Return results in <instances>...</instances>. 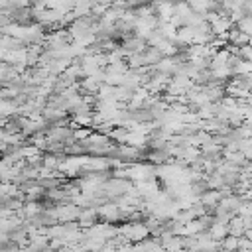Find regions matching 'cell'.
I'll list each match as a JSON object with an SVG mask.
<instances>
[{"label": "cell", "instance_id": "cell-1", "mask_svg": "<svg viewBox=\"0 0 252 252\" xmlns=\"http://www.w3.org/2000/svg\"><path fill=\"white\" fill-rule=\"evenodd\" d=\"M96 217H98V211H96L94 207H83V209L79 211L77 222H79V226H81L83 230H87V228H91V226L96 224Z\"/></svg>", "mask_w": 252, "mask_h": 252}, {"label": "cell", "instance_id": "cell-2", "mask_svg": "<svg viewBox=\"0 0 252 252\" xmlns=\"http://www.w3.org/2000/svg\"><path fill=\"white\" fill-rule=\"evenodd\" d=\"M96 211H98V217H102L106 222H114V220H118V219H122V217H124L116 203L98 205V207H96Z\"/></svg>", "mask_w": 252, "mask_h": 252}, {"label": "cell", "instance_id": "cell-4", "mask_svg": "<svg viewBox=\"0 0 252 252\" xmlns=\"http://www.w3.org/2000/svg\"><path fill=\"white\" fill-rule=\"evenodd\" d=\"M248 45H250V47H252V35H250V41H248Z\"/></svg>", "mask_w": 252, "mask_h": 252}, {"label": "cell", "instance_id": "cell-3", "mask_svg": "<svg viewBox=\"0 0 252 252\" xmlns=\"http://www.w3.org/2000/svg\"><path fill=\"white\" fill-rule=\"evenodd\" d=\"M238 240L240 236H234V234H228L220 240V250L222 252H236L238 250Z\"/></svg>", "mask_w": 252, "mask_h": 252}]
</instances>
